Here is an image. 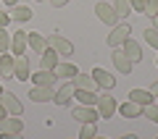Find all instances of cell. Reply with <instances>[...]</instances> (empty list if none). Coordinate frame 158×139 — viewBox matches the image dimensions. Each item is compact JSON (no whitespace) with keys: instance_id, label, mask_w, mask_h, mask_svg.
<instances>
[{"instance_id":"1f68e13d","label":"cell","mask_w":158,"mask_h":139,"mask_svg":"<svg viewBox=\"0 0 158 139\" xmlns=\"http://www.w3.org/2000/svg\"><path fill=\"white\" fill-rule=\"evenodd\" d=\"M8 21H11V13L0 11V26H8Z\"/></svg>"},{"instance_id":"4dcf8cb0","label":"cell","mask_w":158,"mask_h":139,"mask_svg":"<svg viewBox=\"0 0 158 139\" xmlns=\"http://www.w3.org/2000/svg\"><path fill=\"white\" fill-rule=\"evenodd\" d=\"M129 3H132V11L142 13V6H145V0H129Z\"/></svg>"},{"instance_id":"d590c367","label":"cell","mask_w":158,"mask_h":139,"mask_svg":"<svg viewBox=\"0 0 158 139\" xmlns=\"http://www.w3.org/2000/svg\"><path fill=\"white\" fill-rule=\"evenodd\" d=\"M6 6H16V3H21V0H3Z\"/></svg>"},{"instance_id":"7402d4cb","label":"cell","mask_w":158,"mask_h":139,"mask_svg":"<svg viewBox=\"0 0 158 139\" xmlns=\"http://www.w3.org/2000/svg\"><path fill=\"white\" fill-rule=\"evenodd\" d=\"M153 97H156V95H153L150 89H132V92H129V100L137 102V105H142V108H145L148 102H153Z\"/></svg>"},{"instance_id":"ab89813d","label":"cell","mask_w":158,"mask_h":139,"mask_svg":"<svg viewBox=\"0 0 158 139\" xmlns=\"http://www.w3.org/2000/svg\"><path fill=\"white\" fill-rule=\"evenodd\" d=\"M156 63H158V61H156Z\"/></svg>"},{"instance_id":"30bf717a","label":"cell","mask_w":158,"mask_h":139,"mask_svg":"<svg viewBox=\"0 0 158 139\" xmlns=\"http://www.w3.org/2000/svg\"><path fill=\"white\" fill-rule=\"evenodd\" d=\"M121 50H124V55L129 58L132 63H140V61H142V47H140V42H135V39L127 37L124 45H121Z\"/></svg>"},{"instance_id":"7a4b0ae2","label":"cell","mask_w":158,"mask_h":139,"mask_svg":"<svg viewBox=\"0 0 158 139\" xmlns=\"http://www.w3.org/2000/svg\"><path fill=\"white\" fill-rule=\"evenodd\" d=\"M71 118L79 123H98L100 121V113H98L95 105H77L71 110Z\"/></svg>"},{"instance_id":"9a60e30c","label":"cell","mask_w":158,"mask_h":139,"mask_svg":"<svg viewBox=\"0 0 158 139\" xmlns=\"http://www.w3.org/2000/svg\"><path fill=\"white\" fill-rule=\"evenodd\" d=\"M61 63V55H58L53 47H48L42 55H40V68H48V71H56V66Z\"/></svg>"},{"instance_id":"3957f363","label":"cell","mask_w":158,"mask_h":139,"mask_svg":"<svg viewBox=\"0 0 158 139\" xmlns=\"http://www.w3.org/2000/svg\"><path fill=\"white\" fill-rule=\"evenodd\" d=\"M24 131V121L21 116H11L8 113L6 118H0V134H6V137H16V134Z\"/></svg>"},{"instance_id":"d4e9b609","label":"cell","mask_w":158,"mask_h":139,"mask_svg":"<svg viewBox=\"0 0 158 139\" xmlns=\"http://www.w3.org/2000/svg\"><path fill=\"white\" fill-rule=\"evenodd\" d=\"M113 8H116L118 18H127V16L132 13V3H129V0H116V3H113Z\"/></svg>"},{"instance_id":"2e32d148","label":"cell","mask_w":158,"mask_h":139,"mask_svg":"<svg viewBox=\"0 0 158 139\" xmlns=\"http://www.w3.org/2000/svg\"><path fill=\"white\" fill-rule=\"evenodd\" d=\"M32 16H34V13H32V8L21 6V3L11 6V21H16V24H24V21H29Z\"/></svg>"},{"instance_id":"ffe728a7","label":"cell","mask_w":158,"mask_h":139,"mask_svg":"<svg viewBox=\"0 0 158 139\" xmlns=\"http://www.w3.org/2000/svg\"><path fill=\"white\" fill-rule=\"evenodd\" d=\"M71 81H74V87H77V89H92V92L98 89V84H95V79H92V73H79V71H77V76H74Z\"/></svg>"},{"instance_id":"d6986e66","label":"cell","mask_w":158,"mask_h":139,"mask_svg":"<svg viewBox=\"0 0 158 139\" xmlns=\"http://www.w3.org/2000/svg\"><path fill=\"white\" fill-rule=\"evenodd\" d=\"M29 47H32L37 55H42V53L48 50V37H42L40 32H29Z\"/></svg>"},{"instance_id":"8fae6325","label":"cell","mask_w":158,"mask_h":139,"mask_svg":"<svg viewBox=\"0 0 158 139\" xmlns=\"http://www.w3.org/2000/svg\"><path fill=\"white\" fill-rule=\"evenodd\" d=\"M0 102H3V108H6L11 116H21V113H24L21 102L16 100V95H13V92H3V95H0Z\"/></svg>"},{"instance_id":"ba28073f","label":"cell","mask_w":158,"mask_h":139,"mask_svg":"<svg viewBox=\"0 0 158 139\" xmlns=\"http://www.w3.org/2000/svg\"><path fill=\"white\" fill-rule=\"evenodd\" d=\"M29 47V32H13L11 34V55H24V50Z\"/></svg>"},{"instance_id":"4fadbf2b","label":"cell","mask_w":158,"mask_h":139,"mask_svg":"<svg viewBox=\"0 0 158 139\" xmlns=\"http://www.w3.org/2000/svg\"><path fill=\"white\" fill-rule=\"evenodd\" d=\"M53 95H56V89L53 87H42V84H34V89L29 92L34 102H53Z\"/></svg>"},{"instance_id":"f1b7e54d","label":"cell","mask_w":158,"mask_h":139,"mask_svg":"<svg viewBox=\"0 0 158 139\" xmlns=\"http://www.w3.org/2000/svg\"><path fill=\"white\" fill-rule=\"evenodd\" d=\"M142 116H148L153 123H158V105H153V102H148L145 108H142Z\"/></svg>"},{"instance_id":"e0dca14e","label":"cell","mask_w":158,"mask_h":139,"mask_svg":"<svg viewBox=\"0 0 158 139\" xmlns=\"http://www.w3.org/2000/svg\"><path fill=\"white\" fill-rule=\"evenodd\" d=\"M13 61H16V55L0 53V79H13Z\"/></svg>"},{"instance_id":"5bb4252c","label":"cell","mask_w":158,"mask_h":139,"mask_svg":"<svg viewBox=\"0 0 158 139\" xmlns=\"http://www.w3.org/2000/svg\"><path fill=\"white\" fill-rule=\"evenodd\" d=\"M92 79H95V84L100 89H113L116 87V79H113L106 68H95V71H92Z\"/></svg>"},{"instance_id":"277c9868","label":"cell","mask_w":158,"mask_h":139,"mask_svg":"<svg viewBox=\"0 0 158 139\" xmlns=\"http://www.w3.org/2000/svg\"><path fill=\"white\" fill-rule=\"evenodd\" d=\"M132 34V26L129 24H116V26H113V32L108 34V47H121V45H124V39L129 37Z\"/></svg>"},{"instance_id":"7c38bea8","label":"cell","mask_w":158,"mask_h":139,"mask_svg":"<svg viewBox=\"0 0 158 139\" xmlns=\"http://www.w3.org/2000/svg\"><path fill=\"white\" fill-rule=\"evenodd\" d=\"M29 76H32V71H29V61L24 55H16V61H13V79L27 81Z\"/></svg>"},{"instance_id":"74e56055","label":"cell","mask_w":158,"mask_h":139,"mask_svg":"<svg viewBox=\"0 0 158 139\" xmlns=\"http://www.w3.org/2000/svg\"><path fill=\"white\" fill-rule=\"evenodd\" d=\"M0 95H3V87H0Z\"/></svg>"},{"instance_id":"ac0fdd59","label":"cell","mask_w":158,"mask_h":139,"mask_svg":"<svg viewBox=\"0 0 158 139\" xmlns=\"http://www.w3.org/2000/svg\"><path fill=\"white\" fill-rule=\"evenodd\" d=\"M32 79L34 84H42V87H53V84H56V71H48V68H40L37 73H34V76H29Z\"/></svg>"},{"instance_id":"8d00e7d4","label":"cell","mask_w":158,"mask_h":139,"mask_svg":"<svg viewBox=\"0 0 158 139\" xmlns=\"http://www.w3.org/2000/svg\"><path fill=\"white\" fill-rule=\"evenodd\" d=\"M153 29H156V32H158V16L153 18Z\"/></svg>"},{"instance_id":"6da1fadb","label":"cell","mask_w":158,"mask_h":139,"mask_svg":"<svg viewBox=\"0 0 158 139\" xmlns=\"http://www.w3.org/2000/svg\"><path fill=\"white\" fill-rule=\"evenodd\" d=\"M98 113H100V118H113V113H116V97H111V89H106L103 95H98V102H95Z\"/></svg>"},{"instance_id":"e575fe53","label":"cell","mask_w":158,"mask_h":139,"mask_svg":"<svg viewBox=\"0 0 158 139\" xmlns=\"http://www.w3.org/2000/svg\"><path fill=\"white\" fill-rule=\"evenodd\" d=\"M150 92H153V95L158 97V81H156V84H153V87H150Z\"/></svg>"},{"instance_id":"cb8c5ba5","label":"cell","mask_w":158,"mask_h":139,"mask_svg":"<svg viewBox=\"0 0 158 139\" xmlns=\"http://www.w3.org/2000/svg\"><path fill=\"white\" fill-rule=\"evenodd\" d=\"M74 97H77L82 105H95L98 102V92H92V89H77Z\"/></svg>"},{"instance_id":"9c48e42d","label":"cell","mask_w":158,"mask_h":139,"mask_svg":"<svg viewBox=\"0 0 158 139\" xmlns=\"http://www.w3.org/2000/svg\"><path fill=\"white\" fill-rule=\"evenodd\" d=\"M111 61H113V66H116V71H118V73H127V76L132 73V66H135V63H132L129 58L124 55V50L113 47V53H111Z\"/></svg>"},{"instance_id":"836d02e7","label":"cell","mask_w":158,"mask_h":139,"mask_svg":"<svg viewBox=\"0 0 158 139\" xmlns=\"http://www.w3.org/2000/svg\"><path fill=\"white\" fill-rule=\"evenodd\" d=\"M6 116H8V110L3 108V102H0V118H6Z\"/></svg>"},{"instance_id":"f35d334b","label":"cell","mask_w":158,"mask_h":139,"mask_svg":"<svg viewBox=\"0 0 158 139\" xmlns=\"http://www.w3.org/2000/svg\"><path fill=\"white\" fill-rule=\"evenodd\" d=\"M37 3H42V0H37Z\"/></svg>"},{"instance_id":"52a82bcc","label":"cell","mask_w":158,"mask_h":139,"mask_svg":"<svg viewBox=\"0 0 158 139\" xmlns=\"http://www.w3.org/2000/svg\"><path fill=\"white\" fill-rule=\"evenodd\" d=\"M95 13H98V18H100L103 24H108V26H116L118 13H116V8H113V6H108V3H98V6H95Z\"/></svg>"},{"instance_id":"44dd1931","label":"cell","mask_w":158,"mask_h":139,"mask_svg":"<svg viewBox=\"0 0 158 139\" xmlns=\"http://www.w3.org/2000/svg\"><path fill=\"white\" fill-rule=\"evenodd\" d=\"M116 110L121 113L124 118H140L142 116V105H137V102H132V100H127L124 105H118Z\"/></svg>"},{"instance_id":"f546056e","label":"cell","mask_w":158,"mask_h":139,"mask_svg":"<svg viewBox=\"0 0 158 139\" xmlns=\"http://www.w3.org/2000/svg\"><path fill=\"white\" fill-rule=\"evenodd\" d=\"M145 42L148 45H150V47H156V50H158V32H156V29H145Z\"/></svg>"},{"instance_id":"484cf974","label":"cell","mask_w":158,"mask_h":139,"mask_svg":"<svg viewBox=\"0 0 158 139\" xmlns=\"http://www.w3.org/2000/svg\"><path fill=\"white\" fill-rule=\"evenodd\" d=\"M0 53H11V32L0 26Z\"/></svg>"},{"instance_id":"5b68a950","label":"cell","mask_w":158,"mask_h":139,"mask_svg":"<svg viewBox=\"0 0 158 139\" xmlns=\"http://www.w3.org/2000/svg\"><path fill=\"white\" fill-rule=\"evenodd\" d=\"M48 47H53V50L58 53V55H71L74 53V45L69 42V39H63L61 34H50V37H48Z\"/></svg>"},{"instance_id":"8992f818","label":"cell","mask_w":158,"mask_h":139,"mask_svg":"<svg viewBox=\"0 0 158 139\" xmlns=\"http://www.w3.org/2000/svg\"><path fill=\"white\" fill-rule=\"evenodd\" d=\"M74 92H77V87H74V81H63L61 84V89H58L56 95H53V102H56V105H69V102L74 100Z\"/></svg>"},{"instance_id":"603a6c76","label":"cell","mask_w":158,"mask_h":139,"mask_svg":"<svg viewBox=\"0 0 158 139\" xmlns=\"http://www.w3.org/2000/svg\"><path fill=\"white\" fill-rule=\"evenodd\" d=\"M77 71H79V68L74 66V63H69V61H61L56 66V76H61V79H74Z\"/></svg>"},{"instance_id":"4316f807","label":"cell","mask_w":158,"mask_h":139,"mask_svg":"<svg viewBox=\"0 0 158 139\" xmlns=\"http://www.w3.org/2000/svg\"><path fill=\"white\" fill-rule=\"evenodd\" d=\"M95 137H98V126H95V123H82L79 139H95Z\"/></svg>"},{"instance_id":"83f0119b","label":"cell","mask_w":158,"mask_h":139,"mask_svg":"<svg viewBox=\"0 0 158 139\" xmlns=\"http://www.w3.org/2000/svg\"><path fill=\"white\" fill-rule=\"evenodd\" d=\"M142 13H148L150 18L158 16V0H145V6H142Z\"/></svg>"},{"instance_id":"d6a6232c","label":"cell","mask_w":158,"mask_h":139,"mask_svg":"<svg viewBox=\"0 0 158 139\" xmlns=\"http://www.w3.org/2000/svg\"><path fill=\"white\" fill-rule=\"evenodd\" d=\"M66 3H71V0H50V6H56V8H63Z\"/></svg>"}]
</instances>
